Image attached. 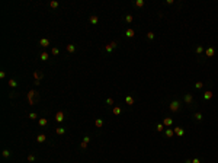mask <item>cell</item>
Instances as JSON below:
<instances>
[{
  "mask_svg": "<svg viewBox=\"0 0 218 163\" xmlns=\"http://www.w3.org/2000/svg\"><path fill=\"white\" fill-rule=\"evenodd\" d=\"M38 100H39V93L35 92V90H29V93H28V102H29V104L35 105Z\"/></svg>",
  "mask_w": 218,
  "mask_h": 163,
  "instance_id": "6da1fadb",
  "label": "cell"
},
{
  "mask_svg": "<svg viewBox=\"0 0 218 163\" xmlns=\"http://www.w3.org/2000/svg\"><path fill=\"white\" fill-rule=\"evenodd\" d=\"M180 100H178V99H176V100H172V104L169 105V109L172 111V112H178V111L180 109Z\"/></svg>",
  "mask_w": 218,
  "mask_h": 163,
  "instance_id": "7a4b0ae2",
  "label": "cell"
},
{
  "mask_svg": "<svg viewBox=\"0 0 218 163\" xmlns=\"http://www.w3.org/2000/svg\"><path fill=\"white\" fill-rule=\"evenodd\" d=\"M33 79H35V84H39L41 83V80L44 79V73L42 71H33Z\"/></svg>",
  "mask_w": 218,
  "mask_h": 163,
  "instance_id": "3957f363",
  "label": "cell"
},
{
  "mask_svg": "<svg viewBox=\"0 0 218 163\" xmlns=\"http://www.w3.org/2000/svg\"><path fill=\"white\" fill-rule=\"evenodd\" d=\"M183 102L188 104V105L194 104V96H192V93H185V96H183Z\"/></svg>",
  "mask_w": 218,
  "mask_h": 163,
  "instance_id": "277c9868",
  "label": "cell"
},
{
  "mask_svg": "<svg viewBox=\"0 0 218 163\" xmlns=\"http://www.w3.org/2000/svg\"><path fill=\"white\" fill-rule=\"evenodd\" d=\"M116 48V42L115 41H112V42H109V44L105 47V50H106V53H112V51Z\"/></svg>",
  "mask_w": 218,
  "mask_h": 163,
  "instance_id": "5b68a950",
  "label": "cell"
},
{
  "mask_svg": "<svg viewBox=\"0 0 218 163\" xmlns=\"http://www.w3.org/2000/svg\"><path fill=\"white\" fill-rule=\"evenodd\" d=\"M55 121H58V122L64 121V112L63 111H58V112L55 114Z\"/></svg>",
  "mask_w": 218,
  "mask_h": 163,
  "instance_id": "8992f818",
  "label": "cell"
},
{
  "mask_svg": "<svg viewBox=\"0 0 218 163\" xmlns=\"http://www.w3.org/2000/svg\"><path fill=\"white\" fill-rule=\"evenodd\" d=\"M205 54H206V57H214V55H215V50H214L212 47H208V48L205 50Z\"/></svg>",
  "mask_w": 218,
  "mask_h": 163,
  "instance_id": "52a82bcc",
  "label": "cell"
},
{
  "mask_svg": "<svg viewBox=\"0 0 218 163\" xmlns=\"http://www.w3.org/2000/svg\"><path fill=\"white\" fill-rule=\"evenodd\" d=\"M163 124H164V127H172V124H173V118L166 117V118L163 119Z\"/></svg>",
  "mask_w": 218,
  "mask_h": 163,
  "instance_id": "ba28073f",
  "label": "cell"
},
{
  "mask_svg": "<svg viewBox=\"0 0 218 163\" xmlns=\"http://www.w3.org/2000/svg\"><path fill=\"white\" fill-rule=\"evenodd\" d=\"M89 21H90L92 25H97V23H99V18H97L96 15H92L90 18H89Z\"/></svg>",
  "mask_w": 218,
  "mask_h": 163,
  "instance_id": "9c48e42d",
  "label": "cell"
},
{
  "mask_svg": "<svg viewBox=\"0 0 218 163\" xmlns=\"http://www.w3.org/2000/svg\"><path fill=\"white\" fill-rule=\"evenodd\" d=\"M39 45H42L44 48H45V47H49V39H47V38H41V39H39Z\"/></svg>",
  "mask_w": 218,
  "mask_h": 163,
  "instance_id": "30bf717a",
  "label": "cell"
},
{
  "mask_svg": "<svg viewBox=\"0 0 218 163\" xmlns=\"http://www.w3.org/2000/svg\"><path fill=\"white\" fill-rule=\"evenodd\" d=\"M125 102H127V105H134V102H135V99H134L131 95H128V96H125Z\"/></svg>",
  "mask_w": 218,
  "mask_h": 163,
  "instance_id": "8fae6325",
  "label": "cell"
},
{
  "mask_svg": "<svg viewBox=\"0 0 218 163\" xmlns=\"http://www.w3.org/2000/svg\"><path fill=\"white\" fill-rule=\"evenodd\" d=\"M134 35H135V31H134V29H127V31H125V37H127V38H132Z\"/></svg>",
  "mask_w": 218,
  "mask_h": 163,
  "instance_id": "7c38bea8",
  "label": "cell"
},
{
  "mask_svg": "<svg viewBox=\"0 0 218 163\" xmlns=\"http://www.w3.org/2000/svg\"><path fill=\"white\" fill-rule=\"evenodd\" d=\"M174 133H176V134H178L179 137H182L183 134H185V130H183V128H182V127H176V128H174Z\"/></svg>",
  "mask_w": 218,
  "mask_h": 163,
  "instance_id": "4fadbf2b",
  "label": "cell"
},
{
  "mask_svg": "<svg viewBox=\"0 0 218 163\" xmlns=\"http://www.w3.org/2000/svg\"><path fill=\"white\" fill-rule=\"evenodd\" d=\"M55 133H57L58 135H63V134L65 133V128H64V127H57V128H55Z\"/></svg>",
  "mask_w": 218,
  "mask_h": 163,
  "instance_id": "5bb4252c",
  "label": "cell"
},
{
  "mask_svg": "<svg viewBox=\"0 0 218 163\" xmlns=\"http://www.w3.org/2000/svg\"><path fill=\"white\" fill-rule=\"evenodd\" d=\"M45 140H47V137H45V134H39V135L36 137V141H38V143H44Z\"/></svg>",
  "mask_w": 218,
  "mask_h": 163,
  "instance_id": "9a60e30c",
  "label": "cell"
},
{
  "mask_svg": "<svg viewBox=\"0 0 218 163\" xmlns=\"http://www.w3.org/2000/svg\"><path fill=\"white\" fill-rule=\"evenodd\" d=\"M211 98H212V92H211V90H206V92L204 93V99L208 100V99H211Z\"/></svg>",
  "mask_w": 218,
  "mask_h": 163,
  "instance_id": "2e32d148",
  "label": "cell"
},
{
  "mask_svg": "<svg viewBox=\"0 0 218 163\" xmlns=\"http://www.w3.org/2000/svg\"><path fill=\"white\" fill-rule=\"evenodd\" d=\"M132 4L135 7H142V6H144V0H137V2H134Z\"/></svg>",
  "mask_w": 218,
  "mask_h": 163,
  "instance_id": "e0dca14e",
  "label": "cell"
},
{
  "mask_svg": "<svg viewBox=\"0 0 218 163\" xmlns=\"http://www.w3.org/2000/svg\"><path fill=\"white\" fill-rule=\"evenodd\" d=\"M38 124H39L41 127H45V125L48 124V119H47V118H41L39 121H38Z\"/></svg>",
  "mask_w": 218,
  "mask_h": 163,
  "instance_id": "ac0fdd59",
  "label": "cell"
},
{
  "mask_svg": "<svg viewBox=\"0 0 218 163\" xmlns=\"http://www.w3.org/2000/svg\"><path fill=\"white\" fill-rule=\"evenodd\" d=\"M67 51H69V53H74V51H76V45H74V44H69V45H67Z\"/></svg>",
  "mask_w": 218,
  "mask_h": 163,
  "instance_id": "d6986e66",
  "label": "cell"
},
{
  "mask_svg": "<svg viewBox=\"0 0 218 163\" xmlns=\"http://www.w3.org/2000/svg\"><path fill=\"white\" fill-rule=\"evenodd\" d=\"M204 51H205V50H204V47H202V45H198V47L195 48V53H196V54H202Z\"/></svg>",
  "mask_w": 218,
  "mask_h": 163,
  "instance_id": "ffe728a7",
  "label": "cell"
},
{
  "mask_svg": "<svg viewBox=\"0 0 218 163\" xmlns=\"http://www.w3.org/2000/svg\"><path fill=\"white\" fill-rule=\"evenodd\" d=\"M95 125H96L97 128H100V127L103 125V119H100V118H97L96 121H95Z\"/></svg>",
  "mask_w": 218,
  "mask_h": 163,
  "instance_id": "44dd1931",
  "label": "cell"
},
{
  "mask_svg": "<svg viewBox=\"0 0 218 163\" xmlns=\"http://www.w3.org/2000/svg\"><path fill=\"white\" fill-rule=\"evenodd\" d=\"M194 118L196 119V121H202V114H201V112H195L194 114Z\"/></svg>",
  "mask_w": 218,
  "mask_h": 163,
  "instance_id": "7402d4cb",
  "label": "cell"
},
{
  "mask_svg": "<svg viewBox=\"0 0 218 163\" xmlns=\"http://www.w3.org/2000/svg\"><path fill=\"white\" fill-rule=\"evenodd\" d=\"M132 21H134V18L131 15H125V22L127 23H132Z\"/></svg>",
  "mask_w": 218,
  "mask_h": 163,
  "instance_id": "603a6c76",
  "label": "cell"
},
{
  "mask_svg": "<svg viewBox=\"0 0 218 163\" xmlns=\"http://www.w3.org/2000/svg\"><path fill=\"white\" fill-rule=\"evenodd\" d=\"M9 86H10V88H16V86H18V82H16L15 79H10V80H9Z\"/></svg>",
  "mask_w": 218,
  "mask_h": 163,
  "instance_id": "cb8c5ba5",
  "label": "cell"
},
{
  "mask_svg": "<svg viewBox=\"0 0 218 163\" xmlns=\"http://www.w3.org/2000/svg\"><path fill=\"white\" fill-rule=\"evenodd\" d=\"M173 134H174V131L172 130V128H167L166 130V137H173Z\"/></svg>",
  "mask_w": 218,
  "mask_h": 163,
  "instance_id": "d4e9b609",
  "label": "cell"
},
{
  "mask_svg": "<svg viewBox=\"0 0 218 163\" xmlns=\"http://www.w3.org/2000/svg\"><path fill=\"white\" fill-rule=\"evenodd\" d=\"M41 60H42V61H47V60H48V53H45V51H44V53H41Z\"/></svg>",
  "mask_w": 218,
  "mask_h": 163,
  "instance_id": "484cf974",
  "label": "cell"
},
{
  "mask_svg": "<svg viewBox=\"0 0 218 163\" xmlns=\"http://www.w3.org/2000/svg\"><path fill=\"white\" fill-rule=\"evenodd\" d=\"M156 130H157L158 133L163 131V130H164V124H157V125H156Z\"/></svg>",
  "mask_w": 218,
  "mask_h": 163,
  "instance_id": "4316f807",
  "label": "cell"
},
{
  "mask_svg": "<svg viewBox=\"0 0 218 163\" xmlns=\"http://www.w3.org/2000/svg\"><path fill=\"white\" fill-rule=\"evenodd\" d=\"M49 6H51L52 9H57V7H58V2H55V0H52V2H49Z\"/></svg>",
  "mask_w": 218,
  "mask_h": 163,
  "instance_id": "83f0119b",
  "label": "cell"
},
{
  "mask_svg": "<svg viewBox=\"0 0 218 163\" xmlns=\"http://www.w3.org/2000/svg\"><path fill=\"white\" fill-rule=\"evenodd\" d=\"M113 114L115 115H119L121 114V108L119 106H113Z\"/></svg>",
  "mask_w": 218,
  "mask_h": 163,
  "instance_id": "f1b7e54d",
  "label": "cell"
},
{
  "mask_svg": "<svg viewBox=\"0 0 218 163\" xmlns=\"http://www.w3.org/2000/svg\"><path fill=\"white\" fill-rule=\"evenodd\" d=\"M2 154H3V157H4V159L10 157V151H9V150H3V153H2Z\"/></svg>",
  "mask_w": 218,
  "mask_h": 163,
  "instance_id": "f546056e",
  "label": "cell"
},
{
  "mask_svg": "<svg viewBox=\"0 0 218 163\" xmlns=\"http://www.w3.org/2000/svg\"><path fill=\"white\" fill-rule=\"evenodd\" d=\"M195 88H196V89H202V88H204V83H202V82H196V83H195Z\"/></svg>",
  "mask_w": 218,
  "mask_h": 163,
  "instance_id": "4dcf8cb0",
  "label": "cell"
},
{
  "mask_svg": "<svg viewBox=\"0 0 218 163\" xmlns=\"http://www.w3.org/2000/svg\"><path fill=\"white\" fill-rule=\"evenodd\" d=\"M147 39H150V41L154 39V32H148L147 33Z\"/></svg>",
  "mask_w": 218,
  "mask_h": 163,
  "instance_id": "1f68e13d",
  "label": "cell"
},
{
  "mask_svg": "<svg viewBox=\"0 0 218 163\" xmlns=\"http://www.w3.org/2000/svg\"><path fill=\"white\" fill-rule=\"evenodd\" d=\"M51 53H52L54 55H58V54H60V50H58V48H55V47H54V48L51 50Z\"/></svg>",
  "mask_w": 218,
  "mask_h": 163,
  "instance_id": "d6a6232c",
  "label": "cell"
},
{
  "mask_svg": "<svg viewBox=\"0 0 218 163\" xmlns=\"http://www.w3.org/2000/svg\"><path fill=\"white\" fill-rule=\"evenodd\" d=\"M29 118H31V119H36V118H38V115H36L35 112H31V114H29Z\"/></svg>",
  "mask_w": 218,
  "mask_h": 163,
  "instance_id": "836d02e7",
  "label": "cell"
},
{
  "mask_svg": "<svg viewBox=\"0 0 218 163\" xmlns=\"http://www.w3.org/2000/svg\"><path fill=\"white\" fill-rule=\"evenodd\" d=\"M83 141H85V143H90V137L89 135H85V137H83Z\"/></svg>",
  "mask_w": 218,
  "mask_h": 163,
  "instance_id": "e575fe53",
  "label": "cell"
},
{
  "mask_svg": "<svg viewBox=\"0 0 218 163\" xmlns=\"http://www.w3.org/2000/svg\"><path fill=\"white\" fill-rule=\"evenodd\" d=\"M106 104H108V105H113V99L108 98V99H106Z\"/></svg>",
  "mask_w": 218,
  "mask_h": 163,
  "instance_id": "d590c367",
  "label": "cell"
},
{
  "mask_svg": "<svg viewBox=\"0 0 218 163\" xmlns=\"http://www.w3.org/2000/svg\"><path fill=\"white\" fill-rule=\"evenodd\" d=\"M80 147H81V149H87V143L81 141V143H80Z\"/></svg>",
  "mask_w": 218,
  "mask_h": 163,
  "instance_id": "8d00e7d4",
  "label": "cell"
},
{
  "mask_svg": "<svg viewBox=\"0 0 218 163\" xmlns=\"http://www.w3.org/2000/svg\"><path fill=\"white\" fill-rule=\"evenodd\" d=\"M28 160H29V162H33V160H35V156H33V154H29V156H28Z\"/></svg>",
  "mask_w": 218,
  "mask_h": 163,
  "instance_id": "74e56055",
  "label": "cell"
},
{
  "mask_svg": "<svg viewBox=\"0 0 218 163\" xmlns=\"http://www.w3.org/2000/svg\"><path fill=\"white\" fill-rule=\"evenodd\" d=\"M0 77H2V79H4V77H6V71H0Z\"/></svg>",
  "mask_w": 218,
  "mask_h": 163,
  "instance_id": "f35d334b",
  "label": "cell"
},
{
  "mask_svg": "<svg viewBox=\"0 0 218 163\" xmlns=\"http://www.w3.org/2000/svg\"><path fill=\"white\" fill-rule=\"evenodd\" d=\"M192 163H201V160L199 159H194V160H192Z\"/></svg>",
  "mask_w": 218,
  "mask_h": 163,
  "instance_id": "ab89813d",
  "label": "cell"
},
{
  "mask_svg": "<svg viewBox=\"0 0 218 163\" xmlns=\"http://www.w3.org/2000/svg\"><path fill=\"white\" fill-rule=\"evenodd\" d=\"M185 163H192V160H189V159H186V160H185Z\"/></svg>",
  "mask_w": 218,
  "mask_h": 163,
  "instance_id": "60d3db41",
  "label": "cell"
}]
</instances>
